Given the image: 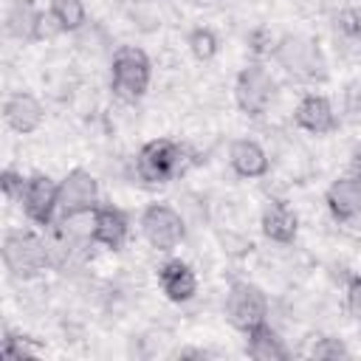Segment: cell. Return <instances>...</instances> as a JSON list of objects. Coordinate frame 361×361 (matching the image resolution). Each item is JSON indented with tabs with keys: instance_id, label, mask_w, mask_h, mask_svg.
<instances>
[{
	"instance_id": "cell-24",
	"label": "cell",
	"mask_w": 361,
	"mask_h": 361,
	"mask_svg": "<svg viewBox=\"0 0 361 361\" xmlns=\"http://www.w3.org/2000/svg\"><path fill=\"white\" fill-rule=\"evenodd\" d=\"M25 175L23 172H17V169H3L0 172V189H3V197L8 200V203H17L20 197H23V192H25Z\"/></svg>"
},
{
	"instance_id": "cell-2",
	"label": "cell",
	"mask_w": 361,
	"mask_h": 361,
	"mask_svg": "<svg viewBox=\"0 0 361 361\" xmlns=\"http://www.w3.org/2000/svg\"><path fill=\"white\" fill-rule=\"evenodd\" d=\"M152 79V62L144 48L138 45H121L113 51L110 59V90L118 102L135 104L149 90Z\"/></svg>"
},
{
	"instance_id": "cell-21",
	"label": "cell",
	"mask_w": 361,
	"mask_h": 361,
	"mask_svg": "<svg viewBox=\"0 0 361 361\" xmlns=\"http://www.w3.org/2000/svg\"><path fill=\"white\" fill-rule=\"evenodd\" d=\"M0 355L11 358V361H23V358L39 355V347L34 344V338H28L23 333H14V330H6L3 333V344H0Z\"/></svg>"
},
{
	"instance_id": "cell-12",
	"label": "cell",
	"mask_w": 361,
	"mask_h": 361,
	"mask_svg": "<svg viewBox=\"0 0 361 361\" xmlns=\"http://www.w3.org/2000/svg\"><path fill=\"white\" fill-rule=\"evenodd\" d=\"M127 237H130L127 212L113 203H99L93 209V243H99L110 251H121Z\"/></svg>"
},
{
	"instance_id": "cell-11",
	"label": "cell",
	"mask_w": 361,
	"mask_h": 361,
	"mask_svg": "<svg viewBox=\"0 0 361 361\" xmlns=\"http://www.w3.org/2000/svg\"><path fill=\"white\" fill-rule=\"evenodd\" d=\"M293 124L310 135H330L338 130V116L327 96L322 93H305L293 110Z\"/></svg>"
},
{
	"instance_id": "cell-10",
	"label": "cell",
	"mask_w": 361,
	"mask_h": 361,
	"mask_svg": "<svg viewBox=\"0 0 361 361\" xmlns=\"http://www.w3.org/2000/svg\"><path fill=\"white\" fill-rule=\"evenodd\" d=\"M327 212L341 226H361V178L341 175L324 192Z\"/></svg>"
},
{
	"instance_id": "cell-16",
	"label": "cell",
	"mask_w": 361,
	"mask_h": 361,
	"mask_svg": "<svg viewBox=\"0 0 361 361\" xmlns=\"http://www.w3.org/2000/svg\"><path fill=\"white\" fill-rule=\"evenodd\" d=\"M228 164L234 169V175L240 178H262L268 175L271 169V161H268V152L262 149L259 141L254 138H234L231 147H228Z\"/></svg>"
},
{
	"instance_id": "cell-9",
	"label": "cell",
	"mask_w": 361,
	"mask_h": 361,
	"mask_svg": "<svg viewBox=\"0 0 361 361\" xmlns=\"http://www.w3.org/2000/svg\"><path fill=\"white\" fill-rule=\"evenodd\" d=\"M96 206H99V180L82 166L71 169L59 180V217L85 214L93 212Z\"/></svg>"
},
{
	"instance_id": "cell-14",
	"label": "cell",
	"mask_w": 361,
	"mask_h": 361,
	"mask_svg": "<svg viewBox=\"0 0 361 361\" xmlns=\"http://www.w3.org/2000/svg\"><path fill=\"white\" fill-rule=\"evenodd\" d=\"M259 228L265 234V240L276 243V245H290L299 234V217L296 212L279 200V197H271L265 206H262V214H259Z\"/></svg>"
},
{
	"instance_id": "cell-13",
	"label": "cell",
	"mask_w": 361,
	"mask_h": 361,
	"mask_svg": "<svg viewBox=\"0 0 361 361\" xmlns=\"http://www.w3.org/2000/svg\"><path fill=\"white\" fill-rule=\"evenodd\" d=\"M3 118L8 124V130L20 133V135H31L42 127L45 121V107L39 104V99L34 93L17 90L3 102Z\"/></svg>"
},
{
	"instance_id": "cell-29",
	"label": "cell",
	"mask_w": 361,
	"mask_h": 361,
	"mask_svg": "<svg viewBox=\"0 0 361 361\" xmlns=\"http://www.w3.org/2000/svg\"><path fill=\"white\" fill-rule=\"evenodd\" d=\"M178 355H180V358H206V353H203V350H180Z\"/></svg>"
},
{
	"instance_id": "cell-7",
	"label": "cell",
	"mask_w": 361,
	"mask_h": 361,
	"mask_svg": "<svg viewBox=\"0 0 361 361\" xmlns=\"http://www.w3.org/2000/svg\"><path fill=\"white\" fill-rule=\"evenodd\" d=\"M226 319L240 333H248L251 327L268 322L265 290L248 279H234L228 285V293H226Z\"/></svg>"
},
{
	"instance_id": "cell-4",
	"label": "cell",
	"mask_w": 361,
	"mask_h": 361,
	"mask_svg": "<svg viewBox=\"0 0 361 361\" xmlns=\"http://www.w3.org/2000/svg\"><path fill=\"white\" fill-rule=\"evenodd\" d=\"M133 169L138 183L164 186L186 169V149L172 138H152L135 152Z\"/></svg>"
},
{
	"instance_id": "cell-27",
	"label": "cell",
	"mask_w": 361,
	"mask_h": 361,
	"mask_svg": "<svg viewBox=\"0 0 361 361\" xmlns=\"http://www.w3.org/2000/svg\"><path fill=\"white\" fill-rule=\"evenodd\" d=\"M274 42H276V39H271V34H268L265 28H254V31L248 34V45H251V51H254L257 56H262L265 51L271 54V51H274Z\"/></svg>"
},
{
	"instance_id": "cell-17",
	"label": "cell",
	"mask_w": 361,
	"mask_h": 361,
	"mask_svg": "<svg viewBox=\"0 0 361 361\" xmlns=\"http://www.w3.org/2000/svg\"><path fill=\"white\" fill-rule=\"evenodd\" d=\"M245 353L254 361H285V358H290V350L285 347L282 336L268 322H262V324H257L245 333Z\"/></svg>"
},
{
	"instance_id": "cell-8",
	"label": "cell",
	"mask_w": 361,
	"mask_h": 361,
	"mask_svg": "<svg viewBox=\"0 0 361 361\" xmlns=\"http://www.w3.org/2000/svg\"><path fill=\"white\" fill-rule=\"evenodd\" d=\"M20 206H23V214L28 223H34L39 228H51L59 214V180H54L45 172L28 175Z\"/></svg>"
},
{
	"instance_id": "cell-1",
	"label": "cell",
	"mask_w": 361,
	"mask_h": 361,
	"mask_svg": "<svg viewBox=\"0 0 361 361\" xmlns=\"http://www.w3.org/2000/svg\"><path fill=\"white\" fill-rule=\"evenodd\" d=\"M271 56L296 82L319 85L327 79V56L322 45L307 34H282L274 42Z\"/></svg>"
},
{
	"instance_id": "cell-19",
	"label": "cell",
	"mask_w": 361,
	"mask_h": 361,
	"mask_svg": "<svg viewBox=\"0 0 361 361\" xmlns=\"http://www.w3.org/2000/svg\"><path fill=\"white\" fill-rule=\"evenodd\" d=\"M48 11L56 17V23L62 25V31H79L87 20L85 14V3L82 0H48Z\"/></svg>"
},
{
	"instance_id": "cell-15",
	"label": "cell",
	"mask_w": 361,
	"mask_h": 361,
	"mask_svg": "<svg viewBox=\"0 0 361 361\" xmlns=\"http://www.w3.org/2000/svg\"><path fill=\"white\" fill-rule=\"evenodd\" d=\"M158 288L169 302L183 305V302L195 299V293H197V274L183 259H166L158 268Z\"/></svg>"
},
{
	"instance_id": "cell-5",
	"label": "cell",
	"mask_w": 361,
	"mask_h": 361,
	"mask_svg": "<svg viewBox=\"0 0 361 361\" xmlns=\"http://www.w3.org/2000/svg\"><path fill=\"white\" fill-rule=\"evenodd\" d=\"M274 93H276V82L259 59L248 62L234 79V102H237L240 113L248 118L265 116L274 102Z\"/></svg>"
},
{
	"instance_id": "cell-26",
	"label": "cell",
	"mask_w": 361,
	"mask_h": 361,
	"mask_svg": "<svg viewBox=\"0 0 361 361\" xmlns=\"http://www.w3.org/2000/svg\"><path fill=\"white\" fill-rule=\"evenodd\" d=\"M347 310L355 322H361V274H353L347 279Z\"/></svg>"
},
{
	"instance_id": "cell-3",
	"label": "cell",
	"mask_w": 361,
	"mask_h": 361,
	"mask_svg": "<svg viewBox=\"0 0 361 361\" xmlns=\"http://www.w3.org/2000/svg\"><path fill=\"white\" fill-rule=\"evenodd\" d=\"M0 254H3L6 271L17 279H34L54 262L51 243H45L37 231H28V228L6 231Z\"/></svg>"
},
{
	"instance_id": "cell-6",
	"label": "cell",
	"mask_w": 361,
	"mask_h": 361,
	"mask_svg": "<svg viewBox=\"0 0 361 361\" xmlns=\"http://www.w3.org/2000/svg\"><path fill=\"white\" fill-rule=\"evenodd\" d=\"M141 234L144 240L161 251V254H169L175 251L183 240H186V220L178 209H172L169 203H149L144 212H141Z\"/></svg>"
},
{
	"instance_id": "cell-25",
	"label": "cell",
	"mask_w": 361,
	"mask_h": 361,
	"mask_svg": "<svg viewBox=\"0 0 361 361\" xmlns=\"http://www.w3.org/2000/svg\"><path fill=\"white\" fill-rule=\"evenodd\" d=\"M59 34H65V31H62V25L56 23V17H54L51 11H42V17H39V23H37L34 42H45V39H54V37H59Z\"/></svg>"
},
{
	"instance_id": "cell-23",
	"label": "cell",
	"mask_w": 361,
	"mask_h": 361,
	"mask_svg": "<svg viewBox=\"0 0 361 361\" xmlns=\"http://www.w3.org/2000/svg\"><path fill=\"white\" fill-rule=\"evenodd\" d=\"M336 34H341L344 39H350V42H358L361 39V11H355V8H341L338 14H336Z\"/></svg>"
},
{
	"instance_id": "cell-20",
	"label": "cell",
	"mask_w": 361,
	"mask_h": 361,
	"mask_svg": "<svg viewBox=\"0 0 361 361\" xmlns=\"http://www.w3.org/2000/svg\"><path fill=\"white\" fill-rule=\"evenodd\" d=\"M186 45H189V54L197 59V62H212L220 51V39L217 34L209 28V25H197L189 31L186 37Z\"/></svg>"
},
{
	"instance_id": "cell-22",
	"label": "cell",
	"mask_w": 361,
	"mask_h": 361,
	"mask_svg": "<svg viewBox=\"0 0 361 361\" xmlns=\"http://www.w3.org/2000/svg\"><path fill=\"white\" fill-rule=\"evenodd\" d=\"M310 355L313 358H322V361H338V358H350V350L336 336H319L313 341V347H310Z\"/></svg>"
},
{
	"instance_id": "cell-28",
	"label": "cell",
	"mask_w": 361,
	"mask_h": 361,
	"mask_svg": "<svg viewBox=\"0 0 361 361\" xmlns=\"http://www.w3.org/2000/svg\"><path fill=\"white\" fill-rule=\"evenodd\" d=\"M350 175L361 178V147H355V152H353V169H350Z\"/></svg>"
},
{
	"instance_id": "cell-18",
	"label": "cell",
	"mask_w": 361,
	"mask_h": 361,
	"mask_svg": "<svg viewBox=\"0 0 361 361\" xmlns=\"http://www.w3.org/2000/svg\"><path fill=\"white\" fill-rule=\"evenodd\" d=\"M39 17L42 8L37 6V0H11L6 8V34L20 42H34Z\"/></svg>"
}]
</instances>
